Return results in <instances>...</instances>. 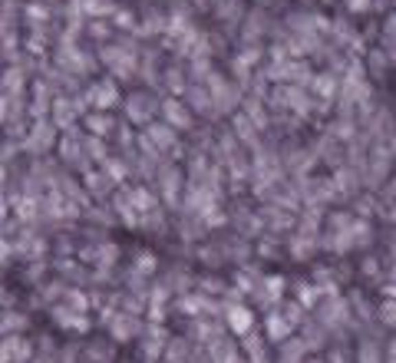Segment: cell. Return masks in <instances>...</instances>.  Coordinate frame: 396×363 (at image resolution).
<instances>
[{"instance_id":"5b68a950","label":"cell","mask_w":396,"mask_h":363,"mask_svg":"<svg viewBox=\"0 0 396 363\" xmlns=\"http://www.w3.org/2000/svg\"><path fill=\"white\" fill-rule=\"evenodd\" d=\"M208 93H212V102L214 109H234V102H238V93H234V86L221 80V76H208Z\"/></svg>"},{"instance_id":"7c38bea8","label":"cell","mask_w":396,"mask_h":363,"mask_svg":"<svg viewBox=\"0 0 396 363\" xmlns=\"http://www.w3.org/2000/svg\"><path fill=\"white\" fill-rule=\"evenodd\" d=\"M314 89L320 93V99H330L333 96V89H337V82L330 80L327 73H320V76H314Z\"/></svg>"},{"instance_id":"3957f363","label":"cell","mask_w":396,"mask_h":363,"mask_svg":"<svg viewBox=\"0 0 396 363\" xmlns=\"http://www.w3.org/2000/svg\"><path fill=\"white\" fill-rule=\"evenodd\" d=\"M271 80H280L284 86H300V82H314V76H311V69H307V63H300V60H284L280 66H274Z\"/></svg>"},{"instance_id":"4fadbf2b","label":"cell","mask_w":396,"mask_h":363,"mask_svg":"<svg viewBox=\"0 0 396 363\" xmlns=\"http://www.w3.org/2000/svg\"><path fill=\"white\" fill-rule=\"evenodd\" d=\"M228 320H231V327H234V330H248V327H251V311L234 307V311L228 314Z\"/></svg>"},{"instance_id":"8fae6325","label":"cell","mask_w":396,"mask_h":363,"mask_svg":"<svg viewBox=\"0 0 396 363\" xmlns=\"http://www.w3.org/2000/svg\"><path fill=\"white\" fill-rule=\"evenodd\" d=\"M258 56H261V50H258V47H248L245 53H241V56L234 60V69H238V73H245L248 66H254V63H258Z\"/></svg>"},{"instance_id":"30bf717a","label":"cell","mask_w":396,"mask_h":363,"mask_svg":"<svg viewBox=\"0 0 396 363\" xmlns=\"http://www.w3.org/2000/svg\"><path fill=\"white\" fill-rule=\"evenodd\" d=\"M146 139H152L159 148L175 146V132H172V126H146Z\"/></svg>"},{"instance_id":"8992f818","label":"cell","mask_w":396,"mask_h":363,"mask_svg":"<svg viewBox=\"0 0 396 363\" xmlns=\"http://www.w3.org/2000/svg\"><path fill=\"white\" fill-rule=\"evenodd\" d=\"M126 113H129L132 122H139V126H146L152 113H155V102L146 96V93H135V96L126 99Z\"/></svg>"},{"instance_id":"5bb4252c","label":"cell","mask_w":396,"mask_h":363,"mask_svg":"<svg viewBox=\"0 0 396 363\" xmlns=\"http://www.w3.org/2000/svg\"><path fill=\"white\" fill-rule=\"evenodd\" d=\"M370 7V0H350V10H366Z\"/></svg>"},{"instance_id":"ba28073f","label":"cell","mask_w":396,"mask_h":363,"mask_svg":"<svg viewBox=\"0 0 396 363\" xmlns=\"http://www.w3.org/2000/svg\"><path fill=\"white\" fill-rule=\"evenodd\" d=\"M116 126V119L109 113H86V129L93 132L96 139H102V135H109Z\"/></svg>"},{"instance_id":"277c9868","label":"cell","mask_w":396,"mask_h":363,"mask_svg":"<svg viewBox=\"0 0 396 363\" xmlns=\"http://www.w3.org/2000/svg\"><path fill=\"white\" fill-rule=\"evenodd\" d=\"M53 126H60V129H69L73 126V119L76 113H82V99H66V96H56L53 99Z\"/></svg>"},{"instance_id":"52a82bcc","label":"cell","mask_w":396,"mask_h":363,"mask_svg":"<svg viewBox=\"0 0 396 363\" xmlns=\"http://www.w3.org/2000/svg\"><path fill=\"white\" fill-rule=\"evenodd\" d=\"M162 116L168 119V126H175V129H192V113L182 106V99L168 96L162 102Z\"/></svg>"},{"instance_id":"7a4b0ae2","label":"cell","mask_w":396,"mask_h":363,"mask_svg":"<svg viewBox=\"0 0 396 363\" xmlns=\"http://www.w3.org/2000/svg\"><path fill=\"white\" fill-rule=\"evenodd\" d=\"M102 60L113 66V73L119 80H129L132 73H135V50L132 47H106L102 50Z\"/></svg>"},{"instance_id":"6da1fadb","label":"cell","mask_w":396,"mask_h":363,"mask_svg":"<svg viewBox=\"0 0 396 363\" xmlns=\"http://www.w3.org/2000/svg\"><path fill=\"white\" fill-rule=\"evenodd\" d=\"M86 106H93V113H109L119 106V86L113 80H96L86 89Z\"/></svg>"},{"instance_id":"9c48e42d","label":"cell","mask_w":396,"mask_h":363,"mask_svg":"<svg viewBox=\"0 0 396 363\" xmlns=\"http://www.w3.org/2000/svg\"><path fill=\"white\" fill-rule=\"evenodd\" d=\"M50 146H53V122H47V119L40 122V119H36V126H33V132H30V148H40V152H43V148H50Z\"/></svg>"}]
</instances>
